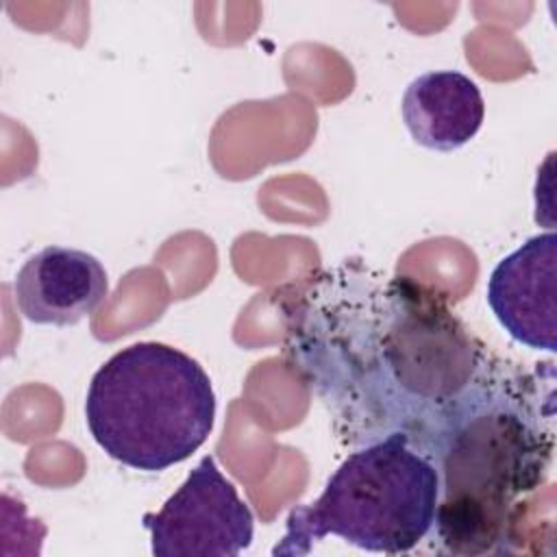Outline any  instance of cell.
Returning <instances> with one entry per match:
<instances>
[{"label":"cell","mask_w":557,"mask_h":557,"mask_svg":"<svg viewBox=\"0 0 557 557\" xmlns=\"http://www.w3.org/2000/svg\"><path fill=\"white\" fill-rule=\"evenodd\" d=\"M440 476L409 437L357 446L329 476L322 494L289 511L272 555H309L326 535L370 550L409 553L429 537Z\"/></svg>","instance_id":"obj_4"},{"label":"cell","mask_w":557,"mask_h":557,"mask_svg":"<svg viewBox=\"0 0 557 557\" xmlns=\"http://www.w3.org/2000/svg\"><path fill=\"white\" fill-rule=\"evenodd\" d=\"M215 407L211 379L196 359L168 344L139 342L96 370L85 396V422L111 459L161 472L207 442Z\"/></svg>","instance_id":"obj_3"},{"label":"cell","mask_w":557,"mask_h":557,"mask_svg":"<svg viewBox=\"0 0 557 557\" xmlns=\"http://www.w3.org/2000/svg\"><path fill=\"white\" fill-rule=\"evenodd\" d=\"M157 557L239 555L252 544L255 516L213 455H205L154 513L144 516Z\"/></svg>","instance_id":"obj_5"},{"label":"cell","mask_w":557,"mask_h":557,"mask_svg":"<svg viewBox=\"0 0 557 557\" xmlns=\"http://www.w3.org/2000/svg\"><path fill=\"white\" fill-rule=\"evenodd\" d=\"M400 113L418 146L453 152L479 133L485 102L470 76L457 70H435L420 74L407 85Z\"/></svg>","instance_id":"obj_8"},{"label":"cell","mask_w":557,"mask_h":557,"mask_svg":"<svg viewBox=\"0 0 557 557\" xmlns=\"http://www.w3.org/2000/svg\"><path fill=\"white\" fill-rule=\"evenodd\" d=\"M557 235L529 237L496 263L487 278L485 298L511 339L531 348L557 352L555 324Z\"/></svg>","instance_id":"obj_6"},{"label":"cell","mask_w":557,"mask_h":557,"mask_svg":"<svg viewBox=\"0 0 557 557\" xmlns=\"http://www.w3.org/2000/svg\"><path fill=\"white\" fill-rule=\"evenodd\" d=\"M553 372L524 374L500 359L468 389L426 455L440 476L433 546L450 555L509 553L513 511L553 461Z\"/></svg>","instance_id":"obj_2"},{"label":"cell","mask_w":557,"mask_h":557,"mask_svg":"<svg viewBox=\"0 0 557 557\" xmlns=\"http://www.w3.org/2000/svg\"><path fill=\"white\" fill-rule=\"evenodd\" d=\"M109 294V276L98 257L46 246L24 261L13 296L20 313L44 326H72L91 315Z\"/></svg>","instance_id":"obj_7"},{"label":"cell","mask_w":557,"mask_h":557,"mask_svg":"<svg viewBox=\"0 0 557 557\" xmlns=\"http://www.w3.org/2000/svg\"><path fill=\"white\" fill-rule=\"evenodd\" d=\"M283 322L289 366L355 448L405 435L426 455L494 359L442 294L361 261L313 274Z\"/></svg>","instance_id":"obj_1"}]
</instances>
